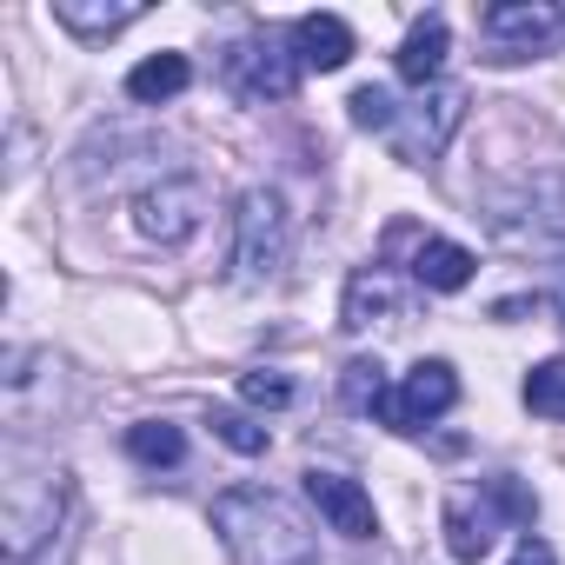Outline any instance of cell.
Wrapping results in <instances>:
<instances>
[{"label": "cell", "mask_w": 565, "mask_h": 565, "mask_svg": "<svg viewBox=\"0 0 565 565\" xmlns=\"http://www.w3.org/2000/svg\"><path fill=\"white\" fill-rule=\"evenodd\" d=\"M213 532L233 552V565H313V532L300 512L266 492V486H233L213 499Z\"/></svg>", "instance_id": "obj_1"}, {"label": "cell", "mask_w": 565, "mask_h": 565, "mask_svg": "<svg viewBox=\"0 0 565 565\" xmlns=\"http://www.w3.org/2000/svg\"><path fill=\"white\" fill-rule=\"evenodd\" d=\"M499 512H505V519H532L539 505H532V492H519L512 479H486V499H479V492H452V499H446V552H452L459 565H479V558L492 552V539H499Z\"/></svg>", "instance_id": "obj_2"}, {"label": "cell", "mask_w": 565, "mask_h": 565, "mask_svg": "<svg viewBox=\"0 0 565 565\" xmlns=\"http://www.w3.org/2000/svg\"><path fill=\"white\" fill-rule=\"evenodd\" d=\"M287 246H294V233H287V206H279V193H266V186L239 193V213H233V273L246 279V287H266V279L287 266Z\"/></svg>", "instance_id": "obj_3"}, {"label": "cell", "mask_w": 565, "mask_h": 565, "mask_svg": "<svg viewBox=\"0 0 565 565\" xmlns=\"http://www.w3.org/2000/svg\"><path fill=\"white\" fill-rule=\"evenodd\" d=\"M459 120H466V94L459 87H426L413 107H399V120H393V153L406 160V167H433L439 153H446V140L459 134Z\"/></svg>", "instance_id": "obj_4"}, {"label": "cell", "mask_w": 565, "mask_h": 565, "mask_svg": "<svg viewBox=\"0 0 565 565\" xmlns=\"http://www.w3.org/2000/svg\"><path fill=\"white\" fill-rule=\"evenodd\" d=\"M220 74H226V87L239 94V100H287L294 87H300V61L279 47L273 34L259 41H233L226 47V61H220Z\"/></svg>", "instance_id": "obj_5"}, {"label": "cell", "mask_w": 565, "mask_h": 565, "mask_svg": "<svg viewBox=\"0 0 565 565\" xmlns=\"http://www.w3.org/2000/svg\"><path fill=\"white\" fill-rule=\"evenodd\" d=\"M200 220H206V186L186 180V173H173V180H160V186H147V193L134 200V226H140L147 239H160V246L193 239Z\"/></svg>", "instance_id": "obj_6"}, {"label": "cell", "mask_w": 565, "mask_h": 565, "mask_svg": "<svg viewBox=\"0 0 565 565\" xmlns=\"http://www.w3.org/2000/svg\"><path fill=\"white\" fill-rule=\"evenodd\" d=\"M452 406H459V380H452V366H446V360H419V366L399 380V393H386L380 419H386L393 433H419V426H433V419L452 413Z\"/></svg>", "instance_id": "obj_7"}, {"label": "cell", "mask_w": 565, "mask_h": 565, "mask_svg": "<svg viewBox=\"0 0 565 565\" xmlns=\"http://www.w3.org/2000/svg\"><path fill=\"white\" fill-rule=\"evenodd\" d=\"M307 499L320 505V519H327L340 539H373V532H380L373 492H366L360 479H347V472H327V466H313V472H307Z\"/></svg>", "instance_id": "obj_8"}, {"label": "cell", "mask_w": 565, "mask_h": 565, "mask_svg": "<svg viewBox=\"0 0 565 565\" xmlns=\"http://www.w3.org/2000/svg\"><path fill=\"white\" fill-rule=\"evenodd\" d=\"M486 61H539L545 54V41H552V14L545 8H525V0H499V8H486Z\"/></svg>", "instance_id": "obj_9"}, {"label": "cell", "mask_w": 565, "mask_h": 565, "mask_svg": "<svg viewBox=\"0 0 565 565\" xmlns=\"http://www.w3.org/2000/svg\"><path fill=\"white\" fill-rule=\"evenodd\" d=\"M287 41H294V61H300L307 74H340V67L353 61V28H347L340 14H300Z\"/></svg>", "instance_id": "obj_10"}, {"label": "cell", "mask_w": 565, "mask_h": 565, "mask_svg": "<svg viewBox=\"0 0 565 565\" xmlns=\"http://www.w3.org/2000/svg\"><path fill=\"white\" fill-rule=\"evenodd\" d=\"M446 54H452V28L439 21V14H426V21H413V34L399 41V54H393V67H399V81H413L419 94L439 81V67H446Z\"/></svg>", "instance_id": "obj_11"}, {"label": "cell", "mask_w": 565, "mask_h": 565, "mask_svg": "<svg viewBox=\"0 0 565 565\" xmlns=\"http://www.w3.org/2000/svg\"><path fill=\"white\" fill-rule=\"evenodd\" d=\"M147 14V0H54V21L81 41H107Z\"/></svg>", "instance_id": "obj_12"}, {"label": "cell", "mask_w": 565, "mask_h": 565, "mask_svg": "<svg viewBox=\"0 0 565 565\" xmlns=\"http://www.w3.org/2000/svg\"><path fill=\"white\" fill-rule=\"evenodd\" d=\"M393 307H399V294H393L386 266H360V273L347 279V307H340V327H347V333H366V327L393 320Z\"/></svg>", "instance_id": "obj_13"}, {"label": "cell", "mask_w": 565, "mask_h": 565, "mask_svg": "<svg viewBox=\"0 0 565 565\" xmlns=\"http://www.w3.org/2000/svg\"><path fill=\"white\" fill-rule=\"evenodd\" d=\"M472 253L459 246V239H419V253H413V279L426 294H459L466 279H472Z\"/></svg>", "instance_id": "obj_14"}, {"label": "cell", "mask_w": 565, "mask_h": 565, "mask_svg": "<svg viewBox=\"0 0 565 565\" xmlns=\"http://www.w3.org/2000/svg\"><path fill=\"white\" fill-rule=\"evenodd\" d=\"M186 81H193L186 54H153V61H140V67L127 74V94H134V100H147V107H160V100L186 94Z\"/></svg>", "instance_id": "obj_15"}, {"label": "cell", "mask_w": 565, "mask_h": 565, "mask_svg": "<svg viewBox=\"0 0 565 565\" xmlns=\"http://www.w3.org/2000/svg\"><path fill=\"white\" fill-rule=\"evenodd\" d=\"M127 452L140 466H180L186 459V433L167 426V419H140V426H127Z\"/></svg>", "instance_id": "obj_16"}, {"label": "cell", "mask_w": 565, "mask_h": 565, "mask_svg": "<svg viewBox=\"0 0 565 565\" xmlns=\"http://www.w3.org/2000/svg\"><path fill=\"white\" fill-rule=\"evenodd\" d=\"M340 399H347L353 413H380V406H386V366H380V360H347Z\"/></svg>", "instance_id": "obj_17"}, {"label": "cell", "mask_w": 565, "mask_h": 565, "mask_svg": "<svg viewBox=\"0 0 565 565\" xmlns=\"http://www.w3.org/2000/svg\"><path fill=\"white\" fill-rule=\"evenodd\" d=\"M525 406L539 419H565V360H545L525 373Z\"/></svg>", "instance_id": "obj_18"}, {"label": "cell", "mask_w": 565, "mask_h": 565, "mask_svg": "<svg viewBox=\"0 0 565 565\" xmlns=\"http://www.w3.org/2000/svg\"><path fill=\"white\" fill-rule=\"evenodd\" d=\"M347 114H353V127H366V134H393V120H399V100H393L386 87H353Z\"/></svg>", "instance_id": "obj_19"}, {"label": "cell", "mask_w": 565, "mask_h": 565, "mask_svg": "<svg viewBox=\"0 0 565 565\" xmlns=\"http://www.w3.org/2000/svg\"><path fill=\"white\" fill-rule=\"evenodd\" d=\"M213 433H220L233 452H246V459H253V452H266V426H253L246 413H226V406H220V413H213Z\"/></svg>", "instance_id": "obj_20"}, {"label": "cell", "mask_w": 565, "mask_h": 565, "mask_svg": "<svg viewBox=\"0 0 565 565\" xmlns=\"http://www.w3.org/2000/svg\"><path fill=\"white\" fill-rule=\"evenodd\" d=\"M239 399H246V406H287V399H294V380H287V373H246V380H239Z\"/></svg>", "instance_id": "obj_21"}, {"label": "cell", "mask_w": 565, "mask_h": 565, "mask_svg": "<svg viewBox=\"0 0 565 565\" xmlns=\"http://www.w3.org/2000/svg\"><path fill=\"white\" fill-rule=\"evenodd\" d=\"M512 565H558V558H552V545H545V539H519Z\"/></svg>", "instance_id": "obj_22"}]
</instances>
